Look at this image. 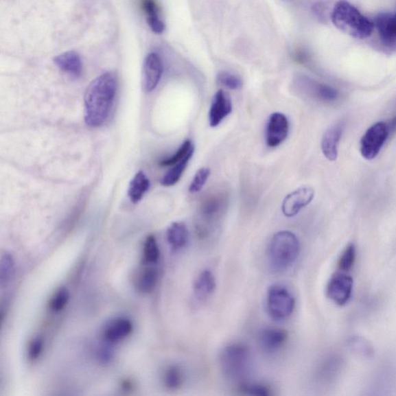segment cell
I'll list each match as a JSON object with an SVG mask.
<instances>
[{"label": "cell", "instance_id": "1", "mask_svg": "<svg viewBox=\"0 0 396 396\" xmlns=\"http://www.w3.org/2000/svg\"><path fill=\"white\" fill-rule=\"evenodd\" d=\"M117 78L113 73H105L91 82L84 95V120L91 127L105 123L112 111L117 95Z\"/></svg>", "mask_w": 396, "mask_h": 396}, {"label": "cell", "instance_id": "2", "mask_svg": "<svg viewBox=\"0 0 396 396\" xmlns=\"http://www.w3.org/2000/svg\"><path fill=\"white\" fill-rule=\"evenodd\" d=\"M300 242L289 231L274 235L268 247L267 257L271 270L276 272L288 270L300 255Z\"/></svg>", "mask_w": 396, "mask_h": 396}, {"label": "cell", "instance_id": "3", "mask_svg": "<svg viewBox=\"0 0 396 396\" xmlns=\"http://www.w3.org/2000/svg\"><path fill=\"white\" fill-rule=\"evenodd\" d=\"M331 20L341 32L356 38H368L374 29L373 23L346 0H340L335 5Z\"/></svg>", "mask_w": 396, "mask_h": 396}, {"label": "cell", "instance_id": "4", "mask_svg": "<svg viewBox=\"0 0 396 396\" xmlns=\"http://www.w3.org/2000/svg\"><path fill=\"white\" fill-rule=\"evenodd\" d=\"M219 364L227 379L240 384L245 382L251 369V349L246 345L241 342L229 344L221 351Z\"/></svg>", "mask_w": 396, "mask_h": 396}, {"label": "cell", "instance_id": "5", "mask_svg": "<svg viewBox=\"0 0 396 396\" xmlns=\"http://www.w3.org/2000/svg\"><path fill=\"white\" fill-rule=\"evenodd\" d=\"M266 305L268 314L272 319L282 321L294 313L295 298L285 286L274 284L267 291Z\"/></svg>", "mask_w": 396, "mask_h": 396}, {"label": "cell", "instance_id": "6", "mask_svg": "<svg viewBox=\"0 0 396 396\" xmlns=\"http://www.w3.org/2000/svg\"><path fill=\"white\" fill-rule=\"evenodd\" d=\"M391 132L388 124L379 121L365 132L361 139V154L366 160H373L380 154Z\"/></svg>", "mask_w": 396, "mask_h": 396}, {"label": "cell", "instance_id": "7", "mask_svg": "<svg viewBox=\"0 0 396 396\" xmlns=\"http://www.w3.org/2000/svg\"><path fill=\"white\" fill-rule=\"evenodd\" d=\"M354 281L345 273H336L329 280L327 295L331 301L339 306H344L351 299Z\"/></svg>", "mask_w": 396, "mask_h": 396}, {"label": "cell", "instance_id": "8", "mask_svg": "<svg viewBox=\"0 0 396 396\" xmlns=\"http://www.w3.org/2000/svg\"><path fill=\"white\" fill-rule=\"evenodd\" d=\"M289 129V121L285 115L279 113L272 114L266 127L267 145L274 148L282 144L288 137Z\"/></svg>", "mask_w": 396, "mask_h": 396}, {"label": "cell", "instance_id": "9", "mask_svg": "<svg viewBox=\"0 0 396 396\" xmlns=\"http://www.w3.org/2000/svg\"><path fill=\"white\" fill-rule=\"evenodd\" d=\"M314 198V191L312 187H301L288 194L283 200L282 211L283 215L291 218L296 216L305 208Z\"/></svg>", "mask_w": 396, "mask_h": 396}, {"label": "cell", "instance_id": "10", "mask_svg": "<svg viewBox=\"0 0 396 396\" xmlns=\"http://www.w3.org/2000/svg\"><path fill=\"white\" fill-rule=\"evenodd\" d=\"M163 71L161 57L156 53H150L145 57L143 66V84L144 89L150 93L159 84Z\"/></svg>", "mask_w": 396, "mask_h": 396}, {"label": "cell", "instance_id": "11", "mask_svg": "<svg viewBox=\"0 0 396 396\" xmlns=\"http://www.w3.org/2000/svg\"><path fill=\"white\" fill-rule=\"evenodd\" d=\"M289 335L282 328L268 327L259 334V342L261 348L269 353H275L281 350L288 343Z\"/></svg>", "mask_w": 396, "mask_h": 396}, {"label": "cell", "instance_id": "12", "mask_svg": "<svg viewBox=\"0 0 396 396\" xmlns=\"http://www.w3.org/2000/svg\"><path fill=\"white\" fill-rule=\"evenodd\" d=\"M298 86L310 97L314 99L331 102L337 100L338 97V91L329 85L316 82L312 79L302 77L298 80Z\"/></svg>", "mask_w": 396, "mask_h": 396}, {"label": "cell", "instance_id": "13", "mask_svg": "<svg viewBox=\"0 0 396 396\" xmlns=\"http://www.w3.org/2000/svg\"><path fill=\"white\" fill-rule=\"evenodd\" d=\"M216 279L214 273L209 269L200 271L193 284V294L195 299L203 303L214 294L216 290Z\"/></svg>", "mask_w": 396, "mask_h": 396}, {"label": "cell", "instance_id": "14", "mask_svg": "<svg viewBox=\"0 0 396 396\" xmlns=\"http://www.w3.org/2000/svg\"><path fill=\"white\" fill-rule=\"evenodd\" d=\"M233 111V104L228 93L219 90L213 97L210 112L209 124L216 127Z\"/></svg>", "mask_w": 396, "mask_h": 396}, {"label": "cell", "instance_id": "15", "mask_svg": "<svg viewBox=\"0 0 396 396\" xmlns=\"http://www.w3.org/2000/svg\"><path fill=\"white\" fill-rule=\"evenodd\" d=\"M344 124L333 125L325 132L321 141L323 154L328 161H335L338 156V146L344 132Z\"/></svg>", "mask_w": 396, "mask_h": 396}, {"label": "cell", "instance_id": "16", "mask_svg": "<svg viewBox=\"0 0 396 396\" xmlns=\"http://www.w3.org/2000/svg\"><path fill=\"white\" fill-rule=\"evenodd\" d=\"M375 24L384 44L396 45V14H380L376 18Z\"/></svg>", "mask_w": 396, "mask_h": 396}, {"label": "cell", "instance_id": "17", "mask_svg": "<svg viewBox=\"0 0 396 396\" xmlns=\"http://www.w3.org/2000/svg\"><path fill=\"white\" fill-rule=\"evenodd\" d=\"M131 321L127 318H118L109 323L103 331V338L108 342L117 341L129 336L132 331Z\"/></svg>", "mask_w": 396, "mask_h": 396}, {"label": "cell", "instance_id": "18", "mask_svg": "<svg viewBox=\"0 0 396 396\" xmlns=\"http://www.w3.org/2000/svg\"><path fill=\"white\" fill-rule=\"evenodd\" d=\"M54 63L60 70L72 76L78 77L82 75V60L75 51H70L59 54L54 58Z\"/></svg>", "mask_w": 396, "mask_h": 396}, {"label": "cell", "instance_id": "19", "mask_svg": "<svg viewBox=\"0 0 396 396\" xmlns=\"http://www.w3.org/2000/svg\"><path fill=\"white\" fill-rule=\"evenodd\" d=\"M141 3L150 29L157 34H162L165 30V23L160 16V9L156 0H142Z\"/></svg>", "mask_w": 396, "mask_h": 396}, {"label": "cell", "instance_id": "20", "mask_svg": "<svg viewBox=\"0 0 396 396\" xmlns=\"http://www.w3.org/2000/svg\"><path fill=\"white\" fill-rule=\"evenodd\" d=\"M167 240L174 251L185 248L189 241V231L186 225L182 222L170 224L167 231Z\"/></svg>", "mask_w": 396, "mask_h": 396}, {"label": "cell", "instance_id": "21", "mask_svg": "<svg viewBox=\"0 0 396 396\" xmlns=\"http://www.w3.org/2000/svg\"><path fill=\"white\" fill-rule=\"evenodd\" d=\"M150 183L143 172H139L130 182L129 196L133 203H138L143 195L149 190Z\"/></svg>", "mask_w": 396, "mask_h": 396}, {"label": "cell", "instance_id": "22", "mask_svg": "<svg viewBox=\"0 0 396 396\" xmlns=\"http://www.w3.org/2000/svg\"><path fill=\"white\" fill-rule=\"evenodd\" d=\"M225 199L222 196H211L207 199L200 208V213L205 221L210 222L214 221L224 206Z\"/></svg>", "mask_w": 396, "mask_h": 396}, {"label": "cell", "instance_id": "23", "mask_svg": "<svg viewBox=\"0 0 396 396\" xmlns=\"http://www.w3.org/2000/svg\"><path fill=\"white\" fill-rule=\"evenodd\" d=\"M185 373L179 365H170L163 376L164 386L170 390H178L184 385Z\"/></svg>", "mask_w": 396, "mask_h": 396}, {"label": "cell", "instance_id": "24", "mask_svg": "<svg viewBox=\"0 0 396 396\" xmlns=\"http://www.w3.org/2000/svg\"><path fill=\"white\" fill-rule=\"evenodd\" d=\"M194 149L189 152L188 154L183 159L176 163L174 167L170 170L169 172L163 176L161 180V185L165 187L173 186L179 181L185 169L187 167L188 162L190 161L194 154Z\"/></svg>", "mask_w": 396, "mask_h": 396}, {"label": "cell", "instance_id": "25", "mask_svg": "<svg viewBox=\"0 0 396 396\" xmlns=\"http://www.w3.org/2000/svg\"><path fill=\"white\" fill-rule=\"evenodd\" d=\"M158 282V271L154 267H148L139 274L137 279V289L145 294L153 292Z\"/></svg>", "mask_w": 396, "mask_h": 396}, {"label": "cell", "instance_id": "26", "mask_svg": "<svg viewBox=\"0 0 396 396\" xmlns=\"http://www.w3.org/2000/svg\"><path fill=\"white\" fill-rule=\"evenodd\" d=\"M349 349L356 355L363 358H371L374 354L373 346L366 339L362 337L354 336L347 341Z\"/></svg>", "mask_w": 396, "mask_h": 396}, {"label": "cell", "instance_id": "27", "mask_svg": "<svg viewBox=\"0 0 396 396\" xmlns=\"http://www.w3.org/2000/svg\"><path fill=\"white\" fill-rule=\"evenodd\" d=\"M161 252L159 246L154 235H150L145 240L143 248V259L146 264H156L160 259Z\"/></svg>", "mask_w": 396, "mask_h": 396}, {"label": "cell", "instance_id": "28", "mask_svg": "<svg viewBox=\"0 0 396 396\" xmlns=\"http://www.w3.org/2000/svg\"><path fill=\"white\" fill-rule=\"evenodd\" d=\"M14 260L9 253L3 255L0 261V284L2 286L8 285L14 276Z\"/></svg>", "mask_w": 396, "mask_h": 396}, {"label": "cell", "instance_id": "29", "mask_svg": "<svg viewBox=\"0 0 396 396\" xmlns=\"http://www.w3.org/2000/svg\"><path fill=\"white\" fill-rule=\"evenodd\" d=\"M240 390L243 395H246L270 396L273 394L270 386L258 382H243L240 386Z\"/></svg>", "mask_w": 396, "mask_h": 396}, {"label": "cell", "instance_id": "30", "mask_svg": "<svg viewBox=\"0 0 396 396\" xmlns=\"http://www.w3.org/2000/svg\"><path fill=\"white\" fill-rule=\"evenodd\" d=\"M194 149V145L190 140H185L184 143L180 145V148L173 156L163 159L160 162V164L163 167L174 166L176 163L180 162L183 158H185L188 154L189 152Z\"/></svg>", "mask_w": 396, "mask_h": 396}, {"label": "cell", "instance_id": "31", "mask_svg": "<svg viewBox=\"0 0 396 396\" xmlns=\"http://www.w3.org/2000/svg\"><path fill=\"white\" fill-rule=\"evenodd\" d=\"M356 259V248L353 244H350L347 246L345 251L341 254L338 266L339 269L343 272L349 271L353 266H354Z\"/></svg>", "mask_w": 396, "mask_h": 396}, {"label": "cell", "instance_id": "32", "mask_svg": "<svg viewBox=\"0 0 396 396\" xmlns=\"http://www.w3.org/2000/svg\"><path fill=\"white\" fill-rule=\"evenodd\" d=\"M211 174L209 168H202L198 170L196 174L194 175V179L191 182L189 191L191 193H198L202 190V188L208 180Z\"/></svg>", "mask_w": 396, "mask_h": 396}, {"label": "cell", "instance_id": "33", "mask_svg": "<svg viewBox=\"0 0 396 396\" xmlns=\"http://www.w3.org/2000/svg\"><path fill=\"white\" fill-rule=\"evenodd\" d=\"M218 82L231 90L239 89L242 85V82L239 77L225 71L221 72L218 75Z\"/></svg>", "mask_w": 396, "mask_h": 396}, {"label": "cell", "instance_id": "34", "mask_svg": "<svg viewBox=\"0 0 396 396\" xmlns=\"http://www.w3.org/2000/svg\"><path fill=\"white\" fill-rule=\"evenodd\" d=\"M69 299V294L66 289L59 290L53 296L50 307L54 312H60L65 307Z\"/></svg>", "mask_w": 396, "mask_h": 396}, {"label": "cell", "instance_id": "35", "mask_svg": "<svg viewBox=\"0 0 396 396\" xmlns=\"http://www.w3.org/2000/svg\"><path fill=\"white\" fill-rule=\"evenodd\" d=\"M43 350V342L40 339H36L30 344L28 356L30 360H36L41 354Z\"/></svg>", "mask_w": 396, "mask_h": 396}, {"label": "cell", "instance_id": "36", "mask_svg": "<svg viewBox=\"0 0 396 396\" xmlns=\"http://www.w3.org/2000/svg\"><path fill=\"white\" fill-rule=\"evenodd\" d=\"M388 126L390 128V130H391V132H393L396 130V117L394 119H393L391 121H390Z\"/></svg>", "mask_w": 396, "mask_h": 396}]
</instances>
